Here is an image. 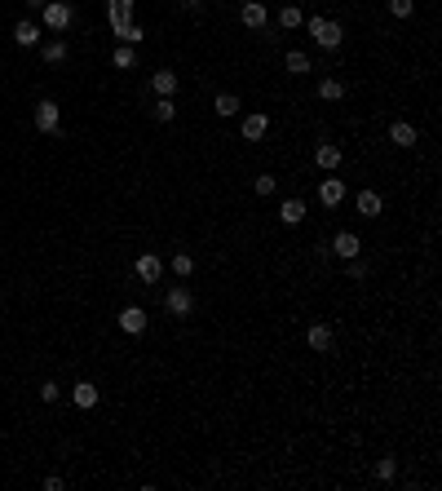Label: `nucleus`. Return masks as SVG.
<instances>
[{
	"label": "nucleus",
	"instance_id": "1",
	"mask_svg": "<svg viewBox=\"0 0 442 491\" xmlns=\"http://www.w3.org/2000/svg\"><path fill=\"white\" fill-rule=\"evenodd\" d=\"M309 35H314V44H318V49H328V53H337L345 44V27H341V22L318 18V14H309Z\"/></svg>",
	"mask_w": 442,
	"mask_h": 491
},
{
	"label": "nucleus",
	"instance_id": "2",
	"mask_svg": "<svg viewBox=\"0 0 442 491\" xmlns=\"http://www.w3.org/2000/svg\"><path fill=\"white\" fill-rule=\"evenodd\" d=\"M40 22L49 31H71V27H76V5H67V0H49V5L40 9Z\"/></svg>",
	"mask_w": 442,
	"mask_h": 491
},
{
	"label": "nucleus",
	"instance_id": "3",
	"mask_svg": "<svg viewBox=\"0 0 442 491\" xmlns=\"http://www.w3.org/2000/svg\"><path fill=\"white\" fill-rule=\"evenodd\" d=\"M164 310H169L173 319H186L190 310H195V292H190L186 283H177V288H169V292H164Z\"/></svg>",
	"mask_w": 442,
	"mask_h": 491
},
{
	"label": "nucleus",
	"instance_id": "4",
	"mask_svg": "<svg viewBox=\"0 0 442 491\" xmlns=\"http://www.w3.org/2000/svg\"><path fill=\"white\" fill-rule=\"evenodd\" d=\"M35 128H40V133H62V106L53 98H44L35 106Z\"/></svg>",
	"mask_w": 442,
	"mask_h": 491
},
{
	"label": "nucleus",
	"instance_id": "5",
	"mask_svg": "<svg viewBox=\"0 0 442 491\" xmlns=\"http://www.w3.org/2000/svg\"><path fill=\"white\" fill-rule=\"evenodd\" d=\"M332 341H337V332L328 328V323H309V332H305V345L314 354H328L332 350Z\"/></svg>",
	"mask_w": 442,
	"mask_h": 491
},
{
	"label": "nucleus",
	"instance_id": "6",
	"mask_svg": "<svg viewBox=\"0 0 442 491\" xmlns=\"http://www.w3.org/2000/svg\"><path fill=\"white\" fill-rule=\"evenodd\" d=\"M133 274L142 283H160V274H164V261L155 257V253H142L137 261H133Z\"/></svg>",
	"mask_w": 442,
	"mask_h": 491
},
{
	"label": "nucleus",
	"instance_id": "7",
	"mask_svg": "<svg viewBox=\"0 0 442 491\" xmlns=\"http://www.w3.org/2000/svg\"><path fill=\"white\" fill-rule=\"evenodd\" d=\"M389 142L398 151H411L416 142H420V133H416V124H407V119H393V124H389Z\"/></svg>",
	"mask_w": 442,
	"mask_h": 491
},
{
	"label": "nucleus",
	"instance_id": "8",
	"mask_svg": "<svg viewBox=\"0 0 442 491\" xmlns=\"http://www.w3.org/2000/svg\"><path fill=\"white\" fill-rule=\"evenodd\" d=\"M328 248H332V253H337L341 261H350V257H358V253H363V239H358L354 231H341V235H337V239H332V244H328Z\"/></svg>",
	"mask_w": 442,
	"mask_h": 491
},
{
	"label": "nucleus",
	"instance_id": "9",
	"mask_svg": "<svg viewBox=\"0 0 442 491\" xmlns=\"http://www.w3.org/2000/svg\"><path fill=\"white\" fill-rule=\"evenodd\" d=\"M119 328H124L128 337H142V332H146V310H142V306H124V310H119Z\"/></svg>",
	"mask_w": 442,
	"mask_h": 491
},
{
	"label": "nucleus",
	"instance_id": "10",
	"mask_svg": "<svg viewBox=\"0 0 442 491\" xmlns=\"http://www.w3.org/2000/svg\"><path fill=\"white\" fill-rule=\"evenodd\" d=\"M266 18H270V9L261 5V0H248V5L239 9V22H244V27H253V31L266 27Z\"/></svg>",
	"mask_w": 442,
	"mask_h": 491
},
{
	"label": "nucleus",
	"instance_id": "11",
	"mask_svg": "<svg viewBox=\"0 0 442 491\" xmlns=\"http://www.w3.org/2000/svg\"><path fill=\"white\" fill-rule=\"evenodd\" d=\"M40 22H31V18H22L18 27H14V44H22V49H35V44H40Z\"/></svg>",
	"mask_w": 442,
	"mask_h": 491
},
{
	"label": "nucleus",
	"instance_id": "12",
	"mask_svg": "<svg viewBox=\"0 0 442 491\" xmlns=\"http://www.w3.org/2000/svg\"><path fill=\"white\" fill-rule=\"evenodd\" d=\"M239 133H244V142H261V138L270 133V119L253 111V115H244V124H239Z\"/></svg>",
	"mask_w": 442,
	"mask_h": 491
},
{
	"label": "nucleus",
	"instance_id": "13",
	"mask_svg": "<svg viewBox=\"0 0 442 491\" xmlns=\"http://www.w3.org/2000/svg\"><path fill=\"white\" fill-rule=\"evenodd\" d=\"M177 85H182V80H177V71H169V67H164V71H155V76H151V89L160 93V98H173V93H177Z\"/></svg>",
	"mask_w": 442,
	"mask_h": 491
},
{
	"label": "nucleus",
	"instance_id": "14",
	"mask_svg": "<svg viewBox=\"0 0 442 491\" xmlns=\"http://www.w3.org/2000/svg\"><path fill=\"white\" fill-rule=\"evenodd\" d=\"M133 5H137V0H106L111 27H124V22H133Z\"/></svg>",
	"mask_w": 442,
	"mask_h": 491
},
{
	"label": "nucleus",
	"instance_id": "15",
	"mask_svg": "<svg viewBox=\"0 0 442 491\" xmlns=\"http://www.w3.org/2000/svg\"><path fill=\"white\" fill-rule=\"evenodd\" d=\"M341 160H345V155H341V147H332V142H323V147L314 151V164H318V169H323V173L341 169Z\"/></svg>",
	"mask_w": 442,
	"mask_h": 491
},
{
	"label": "nucleus",
	"instance_id": "16",
	"mask_svg": "<svg viewBox=\"0 0 442 491\" xmlns=\"http://www.w3.org/2000/svg\"><path fill=\"white\" fill-rule=\"evenodd\" d=\"M354 208L363 213V217H380V208H385V199L376 195V190H358V199H354Z\"/></svg>",
	"mask_w": 442,
	"mask_h": 491
},
{
	"label": "nucleus",
	"instance_id": "17",
	"mask_svg": "<svg viewBox=\"0 0 442 491\" xmlns=\"http://www.w3.org/2000/svg\"><path fill=\"white\" fill-rule=\"evenodd\" d=\"M318 199H323L328 208H337V203L345 199V182H341V177H323V186H318Z\"/></svg>",
	"mask_w": 442,
	"mask_h": 491
},
{
	"label": "nucleus",
	"instance_id": "18",
	"mask_svg": "<svg viewBox=\"0 0 442 491\" xmlns=\"http://www.w3.org/2000/svg\"><path fill=\"white\" fill-rule=\"evenodd\" d=\"M279 222H283V226H301V222H305V203H301V199H283V203H279Z\"/></svg>",
	"mask_w": 442,
	"mask_h": 491
},
{
	"label": "nucleus",
	"instance_id": "19",
	"mask_svg": "<svg viewBox=\"0 0 442 491\" xmlns=\"http://www.w3.org/2000/svg\"><path fill=\"white\" fill-rule=\"evenodd\" d=\"M71 399H76V407H98V385H93V381H80L76 390H71Z\"/></svg>",
	"mask_w": 442,
	"mask_h": 491
},
{
	"label": "nucleus",
	"instance_id": "20",
	"mask_svg": "<svg viewBox=\"0 0 442 491\" xmlns=\"http://www.w3.org/2000/svg\"><path fill=\"white\" fill-rule=\"evenodd\" d=\"M111 31H115V40H119V44H133V49H137L142 40H146V31H142L137 22H124V27H111Z\"/></svg>",
	"mask_w": 442,
	"mask_h": 491
},
{
	"label": "nucleus",
	"instance_id": "21",
	"mask_svg": "<svg viewBox=\"0 0 442 491\" xmlns=\"http://www.w3.org/2000/svg\"><path fill=\"white\" fill-rule=\"evenodd\" d=\"M283 67H288L292 76H309V53H301V49H288V53H283Z\"/></svg>",
	"mask_w": 442,
	"mask_h": 491
},
{
	"label": "nucleus",
	"instance_id": "22",
	"mask_svg": "<svg viewBox=\"0 0 442 491\" xmlns=\"http://www.w3.org/2000/svg\"><path fill=\"white\" fill-rule=\"evenodd\" d=\"M212 111H217L221 119H230V115H239V98L235 93H217V98H212Z\"/></svg>",
	"mask_w": 442,
	"mask_h": 491
},
{
	"label": "nucleus",
	"instance_id": "23",
	"mask_svg": "<svg viewBox=\"0 0 442 491\" xmlns=\"http://www.w3.org/2000/svg\"><path fill=\"white\" fill-rule=\"evenodd\" d=\"M301 22H305V14H301L296 5H283V9H279V27H283V31H296Z\"/></svg>",
	"mask_w": 442,
	"mask_h": 491
},
{
	"label": "nucleus",
	"instance_id": "24",
	"mask_svg": "<svg viewBox=\"0 0 442 491\" xmlns=\"http://www.w3.org/2000/svg\"><path fill=\"white\" fill-rule=\"evenodd\" d=\"M67 40H49V44H40V58L44 63H67Z\"/></svg>",
	"mask_w": 442,
	"mask_h": 491
},
{
	"label": "nucleus",
	"instance_id": "25",
	"mask_svg": "<svg viewBox=\"0 0 442 491\" xmlns=\"http://www.w3.org/2000/svg\"><path fill=\"white\" fill-rule=\"evenodd\" d=\"M318 98H323V102H341L345 98V85H341V80H323V85H318Z\"/></svg>",
	"mask_w": 442,
	"mask_h": 491
},
{
	"label": "nucleus",
	"instance_id": "26",
	"mask_svg": "<svg viewBox=\"0 0 442 491\" xmlns=\"http://www.w3.org/2000/svg\"><path fill=\"white\" fill-rule=\"evenodd\" d=\"M155 119H160V124H173V119H177V102L173 98H160V102H155V111H151Z\"/></svg>",
	"mask_w": 442,
	"mask_h": 491
},
{
	"label": "nucleus",
	"instance_id": "27",
	"mask_svg": "<svg viewBox=\"0 0 442 491\" xmlns=\"http://www.w3.org/2000/svg\"><path fill=\"white\" fill-rule=\"evenodd\" d=\"M111 63H115L119 71H128V67H137V49H133V44H119V49H115V58H111Z\"/></svg>",
	"mask_w": 442,
	"mask_h": 491
},
{
	"label": "nucleus",
	"instance_id": "28",
	"mask_svg": "<svg viewBox=\"0 0 442 491\" xmlns=\"http://www.w3.org/2000/svg\"><path fill=\"white\" fill-rule=\"evenodd\" d=\"M173 274H177V279H190V274H195V257H190V253H177V257H173Z\"/></svg>",
	"mask_w": 442,
	"mask_h": 491
},
{
	"label": "nucleus",
	"instance_id": "29",
	"mask_svg": "<svg viewBox=\"0 0 442 491\" xmlns=\"http://www.w3.org/2000/svg\"><path fill=\"white\" fill-rule=\"evenodd\" d=\"M376 478H380V483H393V478H398V460H393V456L376 460Z\"/></svg>",
	"mask_w": 442,
	"mask_h": 491
},
{
	"label": "nucleus",
	"instance_id": "30",
	"mask_svg": "<svg viewBox=\"0 0 442 491\" xmlns=\"http://www.w3.org/2000/svg\"><path fill=\"white\" fill-rule=\"evenodd\" d=\"M389 14L393 18H411L416 14V0H389Z\"/></svg>",
	"mask_w": 442,
	"mask_h": 491
},
{
	"label": "nucleus",
	"instance_id": "31",
	"mask_svg": "<svg viewBox=\"0 0 442 491\" xmlns=\"http://www.w3.org/2000/svg\"><path fill=\"white\" fill-rule=\"evenodd\" d=\"M345 274H350V279H367V261L350 257V266H345Z\"/></svg>",
	"mask_w": 442,
	"mask_h": 491
},
{
	"label": "nucleus",
	"instance_id": "32",
	"mask_svg": "<svg viewBox=\"0 0 442 491\" xmlns=\"http://www.w3.org/2000/svg\"><path fill=\"white\" fill-rule=\"evenodd\" d=\"M253 190H257V195H274V177H270V173H261L257 182H253Z\"/></svg>",
	"mask_w": 442,
	"mask_h": 491
},
{
	"label": "nucleus",
	"instance_id": "33",
	"mask_svg": "<svg viewBox=\"0 0 442 491\" xmlns=\"http://www.w3.org/2000/svg\"><path fill=\"white\" fill-rule=\"evenodd\" d=\"M58 394H62V390H58V381H44V385H40V399L44 403H58Z\"/></svg>",
	"mask_w": 442,
	"mask_h": 491
},
{
	"label": "nucleus",
	"instance_id": "34",
	"mask_svg": "<svg viewBox=\"0 0 442 491\" xmlns=\"http://www.w3.org/2000/svg\"><path fill=\"white\" fill-rule=\"evenodd\" d=\"M182 9H186V14H199V9H204V0H182Z\"/></svg>",
	"mask_w": 442,
	"mask_h": 491
},
{
	"label": "nucleus",
	"instance_id": "35",
	"mask_svg": "<svg viewBox=\"0 0 442 491\" xmlns=\"http://www.w3.org/2000/svg\"><path fill=\"white\" fill-rule=\"evenodd\" d=\"M44 5H49V0H27V9H44Z\"/></svg>",
	"mask_w": 442,
	"mask_h": 491
}]
</instances>
